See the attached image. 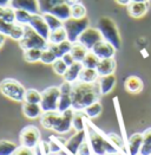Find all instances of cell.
I'll return each mask as SVG.
<instances>
[{"label":"cell","mask_w":151,"mask_h":155,"mask_svg":"<svg viewBox=\"0 0 151 155\" xmlns=\"http://www.w3.org/2000/svg\"><path fill=\"white\" fill-rule=\"evenodd\" d=\"M143 144V133H133L127 139V155H137Z\"/></svg>","instance_id":"obj_16"},{"label":"cell","mask_w":151,"mask_h":155,"mask_svg":"<svg viewBox=\"0 0 151 155\" xmlns=\"http://www.w3.org/2000/svg\"><path fill=\"white\" fill-rule=\"evenodd\" d=\"M71 15L73 18H84L86 17V8L82 2L71 5Z\"/></svg>","instance_id":"obj_40"},{"label":"cell","mask_w":151,"mask_h":155,"mask_svg":"<svg viewBox=\"0 0 151 155\" xmlns=\"http://www.w3.org/2000/svg\"><path fill=\"white\" fill-rule=\"evenodd\" d=\"M73 115H75V110L73 109H69L66 111L62 113L59 115V118L57 121V124L54 127V131L59 133V134H64L67 133L69 130L72 128V120H73Z\"/></svg>","instance_id":"obj_12"},{"label":"cell","mask_w":151,"mask_h":155,"mask_svg":"<svg viewBox=\"0 0 151 155\" xmlns=\"http://www.w3.org/2000/svg\"><path fill=\"white\" fill-rule=\"evenodd\" d=\"M19 140L21 146L34 149L40 143V133L34 126H26L19 134Z\"/></svg>","instance_id":"obj_8"},{"label":"cell","mask_w":151,"mask_h":155,"mask_svg":"<svg viewBox=\"0 0 151 155\" xmlns=\"http://www.w3.org/2000/svg\"><path fill=\"white\" fill-rule=\"evenodd\" d=\"M14 155H36V154H34V152H33L32 148H28V147H25V146H20L15 150Z\"/></svg>","instance_id":"obj_48"},{"label":"cell","mask_w":151,"mask_h":155,"mask_svg":"<svg viewBox=\"0 0 151 155\" xmlns=\"http://www.w3.org/2000/svg\"><path fill=\"white\" fill-rule=\"evenodd\" d=\"M99 58L93 53L92 51H88V54L85 56V58L83 59V66L84 68H88V69H96L97 65L99 64Z\"/></svg>","instance_id":"obj_36"},{"label":"cell","mask_w":151,"mask_h":155,"mask_svg":"<svg viewBox=\"0 0 151 155\" xmlns=\"http://www.w3.org/2000/svg\"><path fill=\"white\" fill-rule=\"evenodd\" d=\"M50 12L63 21H66L67 19H70L72 17L71 15V5L67 2H62L57 6H54Z\"/></svg>","instance_id":"obj_21"},{"label":"cell","mask_w":151,"mask_h":155,"mask_svg":"<svg viewBox=\"0 0 151 155\" xmlns=\"http://www.w3.org/2000/svg\"><path fill=\"white\" fill-rule=\"evenodd\" d=\"M67 68H69V65L66 64L62 58H57V59H56V62L52 64V69H53V71H54L57 75H59V76H64V75H65V72H66Z\"/></svg>","instance_id":"obj_41"},{"label":"cell","mask_w":151,"mask_h":155,"mask_svg":"<svg viewBox=\"0 0 151 155\" xmlns=\"http://www.w3.org/2000/svg\"><path fill=\"white\" fill-rule=\"evenodd\" d=\"M10 2H11V0H0V7L10 6Z\"/></svg>","instance_id":"obj_51"},{"label":"cell","mask_w":151,"mask_h":155,"mask_svg":"<svg viewBox=\"0 0 151 155\" xmlns=\"http://www.w3.org/2000/svg\"><path fill=\"white\" fill-rule=\"evenodd\" d=\"M62 92L57 87H49L41 92V109L44 113L47 111H57L58 109V101Z\"/></svg>","instance_id":"obj_7"},{"label":"cell","mask_w":151,"mask_h":155,"mask_svg":"<svg viewBox=\"0 0 151 155\" xmlns=\"http://www.w3.org/2000/svg\"><path fill=\"white\" fill-rule=\"evenodd\" d=\"M150 7V2H136V1H131L127 6L126 10L130 17L132 18H142L144 17Z\"/></svg>","instance_id":"obj_15"},{"label":"cell","mask_w":151,"mask_h":155,"mask_svg":"<svg viewBox=\"0 0 151 155\" xmlns=\"http://www.w3.org/2000/svg\"><path fill=\"white\" fill-rule=\"evenodd\" d=\"M65 40H67V35H66V31L63 27H59L57 30H52L50 32V36H49V44H59V43H63Z\"/></svg>","instance_id":"obj_27"},{"label":"cell","mask_w":151,"mask_h":155,"mask_svg":"<svg viewBox=\"0 0 151 155\" xmlns=\"http://www.w3.org/2000/svg\"><path fill=\"white\" fill-rule=\"evenodd\" d=\"M106 136H108V139H109V140H110V141H111V142H112L113 144L117 147V149L119 150V153L125 150V146H124V142H123L122 137H119L117 134L110 133V134H108Z\"/></svg>","instance_id":"obj_44"},{"label":"cell","mask_w":151,"mask_h":155,"mask_svg":"<svg viewBox=\"0 0 151 155\" xmlns=\"http://www.w3.org/2000/svg\"><path fill=\"white\" fill-rule=\"evenodd\" d=\"M66 2H67V4H70V5H73V4L79 2V0H66Z\"/></svg>","instance_id":"obj_53"},{"label":"cell","mask_w":151,"mask_h":155,"mask_svg":"<svg viewBox=\"0 0 151 155\" xmlns=\"http://www.w3.org/2000/svg\"><path fill=\"white\" fill-rule=\"evenodd\" d=\"M103 40V36H101V31L98 30V27H88L78 38V41L84 45L88 51H91L93 49V46Z\"/></svg>","instance_id":"obj_9"},{"label":"cell","mask_w":151,"mask_h":155,"mask_svg":"<svg viewBox=\"0 0 151 155\" xmlns=\"http://www.w3.org/2000/svg\"><path fill=\"white\" fill-rule=\"evenodd\" d=\"M69 109H72V97H71V95H63L62 94L59 97V101H58L57 111H59L62 114Z\"/></svg>","instance_id":"obj_34"},{"label":"cell","mask_w":151,"mask_h":155,"mask_svg":"<svg viewBox=\"0 0 151 155\" xmlns=\"http://www.w3.org/2000/svg\"><path fill=\"white\" fill-rule=\"evenodd\" d=\"M118 5H122V6H127L130 2H131V0H114Z\"/></svg>","instance_id":"obj_50"},{"label":"cell","mask_w":151,"mask_h":155,"mask_svg":"<svg viewBox=\"0 0 151 155\" xmlns=\"http://www.w3.org/2000/svg\"><path fill=\"white\" fill-rule=\"evenodd\" d=\"M101 92L98 82L85 83L77 81L73 83V88L71 92L72 97V109L75 111H82L90 104L99 101Z\"/></svg>","instance_id":"obj_1"},{"label":"cell","mask_w":151,"mask_h":155,"mask_svg":"<svg viewBox=\"0 0 151 155\" xmlns=\"http://www.w3.org/2000/svg\"><path fill=\"white\" fill-rule=\"evenodd\" d=\"M96 70L98 71L99 76H108L114 72L116 70V61L114 58H106V59H101L99 64L97 65Z\"/></svg>","instance_id":"obj_19"},{"label":"cell","mask_w":151,"mask_h":155,"mask_svg":"<svg viewBox=\"0 0 151 155\" xmlns=\"http://www.w3.org/2000/svg\"><path fill=\"white\" fill-rule=\"evenodd\" d=\"M101 110H103V107L99 103V101H97V102H95V103L90 104L88 107H86L83 111L85 113L88 118H96V117H98L101 115Z\"/></svg>","instance_id":"obj_32"},{"label":"cell","mask_w":151,"mask_h":155,"mask_svg":"<svg viewBox=\"0 0 151 155\" xmlns=\"http://www.w3.org/2000/svg\"><path fill=\"white\" fill-rule=\"evenodd\" d=\"M32 18V13L24 10H15V23L21 25H28Z\"/></svg>","instance_id":"obj_39"},{"label":"cell","mask_w":151,"mask_h":155,"mask_svg":"<svg viewBox=\"0 0 151 155\" xmlns=\"http://www.w3.org/2000/svg\"><path fill=\"white\" fill-rule=\"evenodd\" d=\"M99 74L96 69H88V68H83L80 75H79V79L80 82H85V83H95L98 82L99 79Z\"/></svg>","instance_id":"obj_25"},{"label":"cell","mask_w":151,"mask_h":155,"mask_svg":"<svg viewBox=\"0 0 151 155\" xmlns=\"http://www.w3.org/2000/svg\"><path fill=\"white\" fill-rule=\"evenodd\" d=\"M98 84H99L101 95H106L113 89L116 84V76L113 74L108 75V76H101L98 79Z\"/></svg>","instance_id":"obj_23"},{"label":"cell","mask_w":151,"mask_h":155,"mask_svg":"<svg viewBox=\"0 0 151 155\" xmlns=\"http://www.w3.org/2000/svg\"><path fill=\"white\" fill-rule=\"evenodd\" d=\"M28 25L31 26L36 32H38L41 37H44L45 39H49L50 36V27L47 25L43 13H37V14H32V18H31V21Z\"/></svg>","instance_id":"obj_10"},{"label":"cell","mask_w":151,"mask_h":155,"mask_svg":"<svg viewBox=\"0 0 151 155\" xmlns=\"http://www.w3.org/2000/svg\"><path fill=\"white\" fill-rule=\"evenodd\" d=\"M62 59H63L64 62L69 65V66H70V65H72L76 62L75 58H73V56H72L70 52H69V53H66V54H64L63 57H62Z\"/></svg>","instance_id":"obj_49"},{"label":"cell","mask_w":151,"mask_h":155,"mask_svg":"<svg viewBox=\"0 0 151 155\" xmlns=\"http://www.w3.org/2000/svg\"><path fill=\"white\" fill-rule=\"evenodd\" d=\"M72 44L70 40H65L63 43H59V44H49V49H51L53 53L57 56V58H62L64 54L71 52L72 49Z\"/></svg>","instance_id":"obj_24"},{"label":"cell","mask_w":151,"mask_h":155,"mask_svg":"<svg viewBox=\"0 0 151 155\" xmlns=\"http://www.w3.org/2000/svg\"><path fill=\"white\" fill-rule=\"evenodd\" d=\"M72 88H73V83H70V82H64L63 84L59 87V89H60V92L63 94V95H71V92H72Z\"/></svg>","instance_id":"obj_47"},{"label":"cell","mask_w":151,"mask_h":155,"mask_svg":"<svg viewBox=\"0 0 151 155\" xmlns=\"http://www.w3.org/2000/svg\"><path fill=\"white\" fill-rule=\"evenodd\" d=\"M18 149L17 143L10 140H0V155H14Z\"/></svg>","instance_id":"obj_29"},{"label":"cell","mask_w":151,"mask_h":155,"mask_svg":"<svg viewBox=\"0 0 151 155\" xmlns=\"http://www.w3.org/2000/svg\"><path fill=\"white\" fill-rule=\"evenodd\" d=\"M41 49H28L24 50V59L27 63H36L41 59Z\"/></svg>","instance_id":"obj_30"},{"label":"cell","mask_w":151,"mask_h":155,"mask_svg":"<svg viewBox=\"0 0 151 155\" xmlns=\"http://www.w3.org/2000/svg\"><path fill=\"white\" fill-rule=\"evenodd\" d=\"M6 37H7V36H5V35L0 33V48L5 44V41H6Z\"/></svg>","instance_id":"obj_52"},{"label":"cell","mask_w":151,"mask_h":155,"mask_svg":"<svg viewBox=\"0 0 151 155\" xmlns=\"http://www.w3.org/2000/svg\"><path fill=\"white\" fill-rule=\"evenodd\" d=\"M24 33H25V25H21V24L15 23L12 32H11V35H10V38H12L13 40L19 41L20 39L24 37Z\"/></svg>","instance_id":"obj_43"},{"label":"cell","mask_w":151,"mask_h":155,"mask_svg":"<svg viewBox=\"0 0 151 155\" xmlns=\"http://www.w3.org/2000/svg\"><path fill=\"white\" fill-rule=\"evenodd\" d=\"M86 121L88 117L85 115V113L82 111H75L73 120H72V128H75L76 131H82L85 130L86 128Z\"/></svg>","instance_id":"obj_26"},{"label":"cell","mask_w":151,"mask_h":155,"mask_svg":"<svg viewBox=\"0 0 151 155\" xmlns=\"http://www.w3.org/2000/svg\"><path fill=\"white\" fill-rule=\"evenodd\" d=\"M56 59H57V56L53 53V51L49 49V46L45 49V50H43V53H41V59H40V62L41 63H44V64H53L54 62H56Z\"/></svg>","instance_id":"obj_42"},{"label":"cell","mask_w":151,"mask_h":155,"mask_svg":"<svg viewBox=\"0 0 151 155\" xmlns=\"http://www.w3.org/2000/svg\"><path fill=\"white\" fill-rule=\"evenodd\" d=\"M62 2H66V0H39L40 13L50 12L54 6H57V5L62 4Z\"/></svg>","instance_id":"obj_37"},{"label":"cell","mask_w":151,"mask_h":155,"mask_svg":"<svg viewBox=\"0 0 151 155\" xmlns=\"http://www.w3.org/2000/svg\"><path fill=\"white\" fill-rule=\"evenodd\" d=\"M60 113L59 111H47V113H43V115L40 116V123L45 129L53 130L57 121L59 118Z\"/></svg>","instance_id":"obj_18"},{"label":"cell","mask_w":151,"mask_h":155,"mask_svg":"<svg viewBox=\"0 0 151 155\" xmlns=\"http://www.w3.org/2000/svg\"><path fill=\"white\" fill-rule=\"evenodd\" d=\"M98 30L101 31L103 39L109 41L110 44H112L116 48V50H119L122 46V39L119 35V30L116 25V23L113 21L111 18L109 17H101L98 20L97 24Z\"/></svg>","instance_id":"obj_3"},{"label":"cell","mask_w":151,"mask_h":155,"mask_svg":"<svg viewBox=\"0 0 151 155\" xmlns=\"http://www.w3.org/2000/svg\"><path fill=\"white\" fill-rule=\"evenodd\" d=\"M91 154H92V149L90 147V143H88V141H84L83 144L79 147L77 155H91Z\"/></svg>","instance_id":"obj_46"},{"label":"cell","mask_w":151,"mask_h":155,"mask_svg":"<svg viewBox=\"0 0 151 155\" xmlns=\"http://www.w3.org/2000/svg\"><path fill=\"white\" fill-rule=\"evenodd\" d=\"M0 92L6 96L7 98L15 102H24L25 101L26 89L24 85L13 78H6L0 83Z\"/></svg>","instance_id":"obj_4"},{"label":"cell","mask_w":151,"mask_h":155,"mask_svg":"<svg viewBox=\"0 0 151 155\" xmlns=\"http://www.w3.org/2000/svg\"><path fill=\"white\" fill-rule=\"evenodd\" d=\"M23 113L27 118L34 120L43 115V109L41 105L38 103H27V102H23Z\"/></svg>","instance_id":"obj_20"},{"label":"cell","mask_w":151,"mask_h":155,"mask_svg":"<svg viewBox=\"0 0 151 155\" xmlns=\"http://www.w3.org/2000/svg\"><path fill=\"white\" fill-rule=\"evenodd\" d=\"M106 155H122L120 153H109V154H106Z\"/></svg>","instance_id":"obj_55"},{"label":"cell","mask_w":151,"mask_h":155,"mask_svg":"<svg viewBox=\"0 0 151 155\" xmlns=\"http://www.w3.org/2000/svg\"><path fill=\"white\" fill-rule=\"evenodd\" d=\"M43 15H44V18H45V20H46V23H47V25H49L51 31L52 30H57V28L64 26L63 20H60L59 18H57L56 15H53L51 12L43 13Z\"/></svg>","instance_id":"obj_33"},{"label":"cell","mask_w":151,"mask_h":155,"mask_svg":"<svg viewBox=\"0 0 151 155\" xmlns=\"http://www.w3.org/2000/svg\"><path fill=\"white\" fill-rule=\"evenodd\" d=\"M131 1H136V2H150L151 0H131Z\"/></svg>","instance_id":"obj_54"},{"label":"cell","mask_w":151,"mask_h":155,"mask_svg":"<svg viewBox=\"0 0 151 155\" xmlns=\"http://www.w3.org/2000/svg\"><path fill=\"white\" fill-rule=\"evenodd\" d=\"M140 155H151V128L143 133V144L140 148Z\"/></svg>","instance_id":"obj_31"},{"label":"cell","mask_w":151,"mask_h":155,"mask_svg":"<svg viewBox=\"0 0 151 155\" xmlns=\"http://www.w3.org/2000/svg\"><path fill=\"white\" fill-rule=\"evenodd\" d=\"M52 155H57V154H52Z\"/></svg>","instance_id":"obj_56"},{"label":"cell","mask_w":151,"mask_h":155,"mask_svg":"<svg viewBox=\"0 0 151 155\" xmlns=\"http://www.w3.org/2000/svg\"><path fill=\"white\" fill-rule=\"evenodd\" d=\"M19 46L23 50H28V49L45 50L49 46V41L47 39L41 37L38 32H36L30 25H25V33L24 37L19 40Z\"/></svg>","instance_id":"obj_5"},{"label":"cell","mask_w":151,"mask_h":155,"mask_svg":"<svg viewBox=\"0 0 151 155\" xmlns=\"http://www.w3.org/2000/svg\"><path fill=\"white\" fill-rule=\"evenodd\" d=\"M137 155H140V154H137Z\"/></svg>","instance_id":"obj_57"},{"label":"cell","mask_w":151,"mask_h":155,"mask_svg":"<svg viewBox=\"0 0 151 155\" xmlns=\"http://www.w3.org/2000/svg\"><path fill=\"white\" fill-rule=\"evenodd\" d=\"M125 90L131 92V94H138L143 90V81L137 76H129L124 82Z\"/></svg>","instance_id":"obj_22"},{"label":"cell","mask_w":151,"mask_h":155,"mask_svg":"<svg viewBox=\"0 0 151 155\" xmlns=\"http://www.w3.org/2000/svg\"><path fill=\"white\" fill-rule=\"evenodd\" d=\"M86 133H88V141L95 155H106L109 153H119L117 147L113 144L108 136L103 135L90 121H86Z\"/></svg>","instance_id":"obj_2"},{"label":"cell","mask_w":151,"mask_h":155,"mask_svg":"<svg viewBox=\"0 0 151 155\" xmlns=\"http://www.w3.org/2000/svg\"><path fill=\"white\" fill-rule=\"evenodd\" d=\"M10 6L14 10H24L32 14L40 13L39 0H11Z\"/></svg>","instance_id":"obj_13"},{"label":"cell","mask_w":151,"mask_h":155,"mask_svg":"<svg viewBox=\"0 0 151 155\" xmlns=\"http://www.w3.org/2000/svg\"><path fill=\"white\" fill-rule=\"evenodd\" d=\"M88 27H90V20H88V17H84V18L71 17L70 19L64 21V28H65L66 35H67V40H70L71 43L78 41L79 36Z\"/></svg>","instance_id":"obj_6"},{"label":"cell","mask_w":151,"mask_h":155,"mask_svg":"<svg viewBox=\"0 0 151 155\" xmlns=\"http://www.w3.org/2000/svg\"><path fill=\"white\" fill-rule=\"evenodd\" d=\"M83 63L82 62H75L72 65H70L65 72L63 77L66 82H70V83H75L79 79V75L83 70Z\"/></svg>","instance_id":"obj_17"},{"label":"cell","mask_w":151,"mask_h":155,"mask_svg":"<svg viewBox=\"0 0 151 155\" xmlns=\"http://www.w3.org/2000/svg\"><path fill=\"white\" fill-rule=\"evenodd\" d=\"M27 103H38L41 102V92H39L36 89H26L25 101Z\"/></svg>","instance_id":"obj_38"},{"label":"cell","mask_w":151,"mask_h":155,"mask_svg":"<svg viewBox=\"0 0 151 155\" xmlns=\"http://www.w3.org/2000/svg\"><path fill=\"white\" fill-rule=\"evenodd\" d=\"M14 25H15V23H11V21H6V20L0 19V33L10 37Z\"/></svg>","instance_id":"obj_45"},{"label":"cell","mask_w":151,"mask_h":155,"mask_svg":"<svg viewBox=\"0 0 151 155\" xmlns=\"http://www.w3.org/2000/svg\"><path fill=\"white\" fill-rule=\"evenodd\" d=\"M91 51L93 52L99 59H106V58H113L117 50L112 44H110L109 41L103 39L93 46V49Z\"/></svg>","instance_id":"obj_11"},{"label":"cell","mask_w":151,"mask_h":155,"mask_svg":"<svg viewBox=\"0 0 151 155\" xmlns=\"http://www.w3.org/2000/svg\"><path fill=\"white\" fill-rule=\"evenodd\" d=\"M86 137H88L86 129L82 131H76L75 135L71 136V139L67 142H65V148L72 155H77L79 147L83 144L84 141H86Z\"/></svg>","instance_id":"obj_14"},{"label":"cell","mask_w":151,"mask_h":155,"mask_svg":"<svg viewBox=\"0 0 151 155\" xmlns=\"http://www.w3.org/2000/svg\"><path fill=\"white\" fill-rule=\"evenodd\" d=\"M88 50L84 46L82 45L79 41H76L72 44V49H71V54L73 56L76 62H83V59L85 58V56L88 54Z\"/></svg>","instance_id":"obj_28"},{"label":"cell","mask_w":151,"mask_h":155,"mask_svg":"<svg viewBox=\"0 0 151 155\" xmlns=\"http://www.w3.org/2000/svg\"><path fill=\"white\" fill-rule=\"evenodd\" d=\"M0 19L15 23V10L12 8L11 6H4L0 7Z\"/></svg>","instance_id":"obj_35"}]
</instances>
